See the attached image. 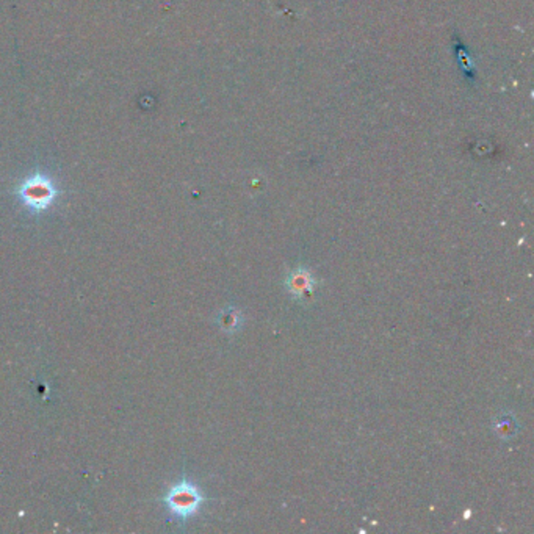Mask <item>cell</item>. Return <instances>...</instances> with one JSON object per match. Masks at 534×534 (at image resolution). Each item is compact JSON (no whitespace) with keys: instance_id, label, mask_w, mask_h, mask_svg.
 Returning <instances> with one entry per match:
<instances>
[{"instance_id":"obj_3","label":"cell","mask_w":534,"mask_h":534,"mask_svg":"<svg viewBox=\"0 0 534 534\" xmlns=\"http://www.w3.org/2000/svg\"><path fill=\"white\" fill-rule=\"evenodd\" d=\"M317 281L308 268H297L287 276L285 288L297 301H309L314 297Z\"/></svg>"},{"instance_id":"obj_2","label":"cell","mask_w":534,"mask_h":534,"mask_svg":"<svg viewBox=\"0 0 534 534\" xmlns=\"http://www.w3.org/2000/svg\"><path fill=\"white\" fill-rule=\"evenodd\" d=\"M19 198L24 204L35 212H44L57 198V188L51 179L44 176H33L22 183Z\"/></svg>"},{"instance_id":"obj_4","label":"cell","mask_w":534,"mask_h":534,"mask_svg":"<svg viewBox=\"0 0 534 534\" xmlns=\"http://www.w3.org/2000/svg\"><path fill=\"white\" fill-rule=\"evenodd\" d=\"M219 324L227 333H232L242 324V315L237 310H226L219 317Z\"/></svg>"},{"instance_id":"obj_1","label":"cell","mask_w":534,"mask_h":534,"mask_svg":"<svg viewBox=\"0 0 534 534\" xmlns=\"http://www.w3.org/2000/svg\"><path fill=\"white\" fill-rule=\"evenodd\" d=\"M163 501L176 517L187 520L199 511L202 503H204V495L193 483L182 480L168 489Z\"/></svg>"}]
</instances>
